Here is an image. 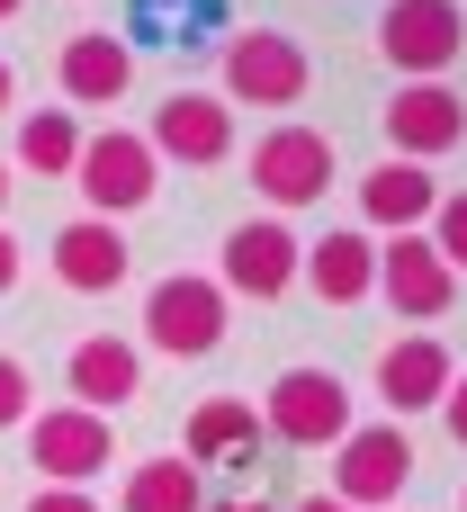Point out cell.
I'll return each instance as SVG.
<instances>
[{"instance_id": "31", "label": "cell", "mask_w": 467, "mask_h": 512, "mask_svg": "<svg viewBox=\"0 0 467 512\" xmlns=\"http://www.w3.org/2000/svg\"><path fill=\"white\" fill-rule=\"evenodd\" d=\"M18 9H27V0H0V18H18Z\"/></svg>"}, {"instance_id": "1", "label": "cell", "mask_w": 467, "mask_h": 512, "mask_svg": "<svg viewBox=\"0 0 467 512\" xmlns=\"http://www.w3.org/2000/svg\"><path fill=\"white\" fill-rule=\"evenodd\" d=\"M225 306H234V297H225L216 279L171 270V279H153V297H144V342H153L162 360H207V351H225V333H234Z\"/></svg>"}, {"instance_id": "22", "label": "cell", "mask_w": 467, "mask_h": 512, "mask_svg": "<svg viewBox=\"0 0 467 512\" xmlns=\"http://www.w3.org/2000/svg\"><path fill=\"white\" fill-rule=\"evenodd\" d=\"M216 27H225V0H135V36L144 45H216Z\"/></svg>"}, {"instance_id": "30", "label": "cell", "mask_w": 467, "mask_h": 512, "mask_svg": "<svg viewBox=\"0 0 467 512\" xmlns=\"http://www.w3.org/2000/svg\"><path fill=\"white\" fill-rule=\"evenodd\" d=\"M9 99H18V72H9V63H0V108H9Z\"/></svg>"}, {"instance_id": "27", "label": "cell", "mask_w": 467, "mask_h": 512, "mask_svg": "<svg viewBox=\"0 0 467 512\" xmlns=\"http://www.w3.org/2000/svg\"><path fill=\"white\" fill-rule=\"evenodd\" d=\"M18 270H27V252H18V234H9V225H0V297H9V288H18Z\"/></svg>"}, {"instance_id": "17", "label": "cell", "mask_w": 467, "mask_h": 512, "mask_svg": "<svg viewBox=\"0 0 467 512\" xmlns=\"http://www.w3.org/2000/svg\"><path fill=\"white\" fill-rule=\"evenodd\" d=\"M54 81H63V99L108 108V99H126V81H135V45H126V36H108V27H81V36H63Z\"/></svg>"}, {"instance_id": "4", "label": "cell", "mask_w": 467, "mask_h": 512, "mask_svg": "<svg viewBox=\"0 0 467 512\" xmlns=\"http://www.w3.org/2000/svg\"><path fill=\"white\" fill-rule=\"evenodd\" d=\"M72 180H81V198H90V216H135V207H153V189H162V162H153V144L144 135H126V126H99V135H81V162H72Z\"/></svg>"}, {"instance_id": "13", "label": "cell", "mask_w": 467, "mask_h": 512, "mask_svg": "<svg viewBox=\"0 0 467 512\" xmlns=\"http://www.w3.org/2000/svg\"><path fill=\"white\" fill-rule=\"evenodd\" d=\"M63 387H72V405L117 414V405H135V396H144V351H135V342H117V333H81V342L63 351Z\"/></svg>"}, {"instance_id": "14", "label": "cell", "mask_w": 467, "mask_h": 512, "mask_svg": "<svg viewBox=\"0 0 467 512\" xmlns=\"http://www.w3.org/2000/svg\"><path fill=\"white\" fill-rule=\"evenodd\" d=\"M450 378H459V360H450L441 333H405V342L378 351V396H387V414H432V405L450 396Z\"/></svg>"}, {"instance_id": "24", "label": "cell", "mask_w": 467, "mask_h": 512, "mask_svg": "<svg viewBox=\"0 0 467 512\" xmlns=\"http://www.w3.org/2000/svg\"><path fill=\"white\" fill-rule=\"evenodd\" d=\"M27 414H36V378H27V360L0 351V432H18Z\"/></svg>"}, {"instance_id": "28", "label": "cell", "mask_w": 467, "mask_h": 512, "mask_svg": "<svg viewBox=\"0 0 467 512\" xmlns=\"http://www.w3.org/2000/svg\"><path fill=\"white\" fill-rule=\"evenodd\" d=\"M207 512H270V504H261V495H225V504H216V495H207Z\"/></svg>"}, {"instance_id": "25", "label": "cell", "mask_w": 467, "mask_h": 512, "mask_svg": "<svg viewBox=\"0 0 467 512\" xmlns=\"http://www.w3.org/2000/svg\"><path fill=\"white\" fill-rule=\"evenodd\" d=\"M27 512H99V504H90V486H36Z\"/></svg>"}, {"instance_id": "10", "label": "cell", "mask_w": 467, "mask_h": 512, "mask_svg": "<svg viewBox=\"0 0 467 512\" xmlns=\"http://www.w3.org/2000/svg\"><path fill=\"white\" fill-rule=\"evenodd\" d=\"M27 459H36L45 486H90V477L117 459L108 414H90V405H45V414H27Z\"/></svg>"}, {"instance_id": "3", "label": "cell", "mask_w": 467, "mask_h": 512, "mask_svg": "<svg viewBox=\"0 0 467 512\" xmlns=\"http://www.w3.org/2000/svg\"><path fill=\"white\" fill-rule=\"evenodd\" d=\"M405 486H414V441H405V423H351V432L333 441V504L396 512Z\"/></svg>"}, {"instance_id": "33", "label": "cell", "mask_w": 467, "mask_h": 512, "mask_svg": "<svg viewBox=\"0 0 467 512\" xmlns=\"http://www.w3.org/2000/svg\"><path fill=\"white\" fill-rule=\"evenodd\" d=\"M459 504H467V495H459Z\"/></svg>"}, {"instance_id": "32", "label": "cell", "mask_w": 467, "mask_h": 512, "mask_svg": "<svg viewBox=\"0 0 467 512\" xmlns=\"http://www.w3.org/2000/svg\"><path fill=\"white\" fill-rule=\"evenodd\" d=\"M0 207H9V171H0Z\"/></svg>"}, {"instance_id": "9", "label": "cell", "mask_w": 467, "mask_h": 512, "mask_svg": "<svg viewBox=\"0 0 467 512\" xmlns=\"http://www.w3.org/2000/svg\"><path fill=\"white\" fill-rule=\"evenodd\" d=\"M144 144H153V162H180V171H216V162H234V108H225L216 90H171V99L153 108Z\"/></svg>"}, {"instance_id": "11", "label": "cell", "mask_w": 467, "mask_h": 512, "mask_svg": "<svg viewBox=\"0 0 467 512\" xmlns=\"http://www.w3.org/2000/svg\"><path fill=\"white\" fill-rule=\"evenodd\" d=\"M467 144V99L450 81H405L396 99H387V153L396 162H441V153H459Z\"/></svg>"}, {"instance_id": "7", "label": "cell", "mask_w": 467, "mask_h": 512, "mask_svg": "<svg viewBox=\"0 0 467 512\" xmlns=\"http://www.w3.org/2000/svg\"><path fill=\"white\" fill-rule=\"evenodd\" d=\"M261 432L288 450H333L351 432V387L333 369H279V387L261 396Z\"/></svg>"}, {"instance_id": "5", "label": "cell", "mask_w": 467, "mask_h": 512, "mask_svg": "<svg viewBox=\"0 0 467 512\" xmlns=\"http://www.w3.org/2000/svg\"><path fill=\"white\" fill-rule=\"evenodd\" d=\"M378 54H387L405 81H441L467 54V9L459 0H387V9H378Z\"/></svg>"}, {"instance_id": "21", "label": "cell", "mask_w": 467, "mask_h": 512, "mask_svg": "<svg viewBox=\"0 0 467 512\" xmlns=\"http://www.w3.org/2000/svg\"><path fill=\"white\" fill-rule=\"evenodd\" d=\"M18 162H27L36 180H72V162H81V117H72V108L18 117Z\"/></svg>"}, {"instance_id": "12", "label": "cell", "mask_w": 467, "mask_h": 512, "mask_svg": "<svg viewBox=\"0 0 467 512\" xmlns=\"http://www.w3.org/2000/svg\"><path fill=\"white\" fill-rule=\"evenodd\" d=\"M378 297H387L396 315L432 324V315L459 306V270L432 252V234H396V243H378Z\"/></svg>"}, {"instance_id": "19", "label": "cell", "mask_w": 467, "mask_h": 512, "mask_svg": "<svg viewBox=\"0 0 467 512\" xmlns=\"http://www.w3.org/2000/svg\"><path fill=\"white\" fill-rule=\"evenodd\" d=\"M324 306H360V297H378V234H360V225H342V234H324V243H306V270H297Z\"/></svg>"}, {"instance_id": "16", "label": "cell", "mask_w": 467, "mask_h": 512, "mask_svg": "<svg viewBox=\"0 0 467 512\" xmlns=\"http://www.w3.org/2000/svg\"><path fill=\"white\" fill-rule=\"evenodd\" d=\"M126 270H135V252H126V234L108 216H72L54 234V279L72 297H108V288H126Z\"/></svg>"}, {"instance_id": "2", "label": "cell", "mask_w": 467, "mask_h": 512, "mask_svg": "<svg viewBox=\"0 0 467 512\" xmlns=\"http://www.w3.org/2000/svg\"><path fill=\"white\" fill-rule=\"evenodd\" d=\"M216 63H225V90H216L225 108H234V99H252V108H297L306 81H315L306 45L279 36V27H234V36L216 45Z\"/></svg>"}, {"instance_id": "26", "label": "cell", "mask_w": 467, "mask_h": 512, "mask_svg": "<svg viewBox=\"0 0 467 512\" xmlns=\"http://www.w3.org/2000/svg\"><path fill=\"white\" fill-rule=\"evenodd\" d=\"M441 423H450V441L467 450V369L450 378V396H441Z\"/></svg>"}, {"instance_id": "20", "label": "cell", "mask_w": 467, "mask_h": 512, "mask_svg": "<svg viewBox=\"0 0 467 512\" xmlns=\"http://www.w3.org/2000/svg\"><path fill=\"white\" fill-rule=\"evenodd\" d=\"M117 504L126 512H207V468H189V459H135Z\"/></svg>"}, {"instance_id": "23", "label": "cell", "mask_w": 467, "mask_h": 512, "mask_svg": "<svg viewBox=\"0 0 467 512\" xmlns=\"http://www.w3.org/2000/svg\"><path fill=\"white\" fill-rule=\"evenodd\" d=\"M432 252L467 279V189H441V207H432Z\"/></svg>"}, {"instance_id": "29", "label": "cell", "mask_w": 467, "mask_h": 512, "mask_svg": "<svg viewBox=\"0 0 467 512\" xmlns=\"http://www.w3.org/2000/svg\"><path fill=\"white\" fill-rule=\"evenodd\" d=\"M297 512H351V504H333V495H306V504H297Z\"/></svg>"}, {"instance_id": "18", "label": "cell", "mask_w": 467, "mask_h": 512, "mask_svg": "<svg viewBox=\"0 0 467 512\" xmlns=\"http://www.w3.org/2000/svg\"><path fill=\"white\" fill-rule=\"evenodd\" d=\"M261 450H270V432H261V414H252L243 396H207V405L189 414V441H180L189 468H252Z\"/></svg>"}, {"instance_id": "15", "label": "cell", "mask_w": 467, "mask_h": 512, "mask_svg": "<svg viewBox=\"0 0 467 512\" xmlns=\"http://www.w3.org/2000/svg\"><path fill=\"white\" fill-rule=\"evenodd\" d=\"M432 207H441V180H432L423 162H396V153H387V162L360 180V234H423Z\"/></svg>"}, {"instance_id": "8", "label": "cell", "mask_w": 467, "mask_h": 512, "mask_svg": "<svg viewBox=\"0 0 467 512\" xmlns=\"http://www.w3.org/2000/svg\"><path fill=\"white\" fill-rule=\"evenodd\" d=\"M333 135L324 126H270L261 144H252V189L279 207V216H297V207H315L324 189H333Z\"/></svg>"}, {"instance_id": "6", "label": "cell", "mask_w": 467, "mask_h": 512, "mask_svg": "<svg viewBox=\"0 0 467 512\" xmlns=\"http://www.w3.org/2000/svg\"><path fill=\"white\" fill-rule=\"evenodd\" d=\"M297 270H306V243H297L288 216H243V225L225 234V252H216V288H225V297H261V306L288 297Z\"/></svg>"}]
</instances>
